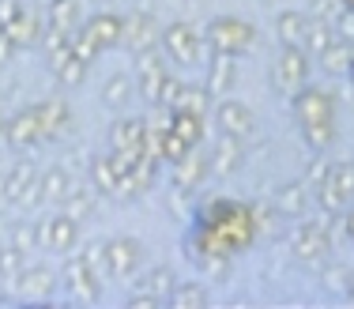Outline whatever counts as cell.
Returning <instances> with one entry per match:
<instances>
[{
  "instance_id": "9a60e30c",
  "label": "cell",
  "mask_w": 354,
  "mask_h": 309,
  "mask_svg": "<svg viewBox=\"0 0 354 309\" xmlns=\"http://www.w3.org/2000/svg\"><path fill=\"white\" fill-rule=\"evenodd\" d=\"M8 140H12L15 147L46 144V140H41V124H38V113H35V106H30L27 113H19V117H12V121H8Z\"/></svg>"
},
{
  "instance_id": "8d00e7d4",
  "label": "cell",
  "mask_w": 354,
  "mask_h": 309,
  "mask_svg": "<svg viewBox=\"0 0 354 309\" xmlns=\"http://www.w3.org/2000/svg\"><path fill=\"white\" fill-rule=\"evenodd\" d=\"M83 264H87V268L95 272L98 279H106V275H109V261H106V245H98V241H95V245H87V249H83Z\"/></svg>"
},
{
  "instance_id": "277c9868",
  "label": "cell",
  "mask_w": 354,
  "mask_h": 309,
  "mask_svg": "<svg viewBox=\"0 0 354 309\" xmlns=\"http://www.w3.org/2000/svg\"><path fill=\"white\" fill-rule=\"evenodd\" d=\"M272 79H275V87H279L283 95H298V91L306 87V79H309V53L298 49V46H286L279 64H275Z\"/></svg>"
},
{
  "instance_id": "3957f363",
  "label": "cell",
  "mask_w": 354,
  "mask_h": 309,
  "mask_svg": "<svg viewBox=\"0 0 354 309\" xmlns=\"http://www.w3.org/2000/svg\"><path fill=\"white\" fill-rule=\"evenodd\" d=\"M252 35H257V30H252L249 23L223 15V19H212V27H207V46H212V53L238 57L252 46Z\"/></svg>"
},
{
  "instance_id": "cb8c5ba5",
  "label": "cell",
  "mask_w": 354,
  "mask_h": 309,
  "mask_svg": "<svg viewBox=\"0 0 354 309\" xmlns=\"http://www.w3.org/2000/svg\"><path fill=\"white\" fill-rule=\"evenodd\" d=\"M91 181H95L98 193H113L117 196V170H113V162H109V155L91 162Z\"/></svg>"
},
{
  "instance_id": "d590c367",
  "label": "cell",
  "mask_w": 354,
  "mask_h": 309,
  "mask_svg": "<svg viewBox=\"0 0 354 309\" xmlns=\"http://www.w3.org/2000/svg\"><path fill=\"white\" fill-rule=\"evenodd\" d=\"M328 178L339 185V193L347 196V200H354V162H335L332 170H328Z\"/></svg>"
},
{
  "instance_id": "bcb514c9",
  "label": "cell",
  "mask_w": 354,
  "mask_h": 309,
  "mask_svg": "<svg viewBox=\"0 0 354 309\" xmlns=\"http://www.w3.org/2000/svg\"><path fill=\"white\" fill-rule=\"evenodd\" d=\"M351 79H354V61H351Z\"/></svg>"
},
{
  "instance_id": "f35d334b",
  "label": "cell",
  "mask_w": 354,
  "mask_h": 309,
  "mask_svg": "<svg viewBox=\"0 0 354 309\" xmlns=\"http://www.w3.org/2000/svg\"><path fill=\"white\" fill-rule=\"evenodd\" d=\"M335 35H339L343 41L354 38V12H351V8H343V15L335 19Z\"/></svg>"
},
{
  "instance_id": "74e56055",
  "label": "cell",
  "mask_w": 354,
  "mask_h": 309,
  "mask_svg": "<svg viewBox=\"0 0 354 309\" xmlns=\"http://www.w3.org/2000/svg\"><path fill=\"white\" fill-rule=\"evenodd\" d=\"M351 279H354V272L351 268H343V264H328L324 268V287L328 290H351Z\"/></svg>"
},
{
  "instance_id": "6da1fadb",
  "label": "cell",
  "mask_w": 354,
  "mask_h": 309,
  "mask_svg": "<svg viewBox=\"0 0 354 309\" xmlns=\"http://www.w3.org/2000/svg\"><path fill=\"white\" fill-rule=\"evenodd\" d=\"M332 95L320 87H301L294 95V113H298V124H301V136L313 151H324L335 136V117H332Z\"/></svg>"
},
{
  "instance_id": "f6af8a7d",
  "label": "cell",
  "mask_w": 354,
  "mask_h": 309,
  "mask_svg": "<svg viewBox=\"0 0 354 309\" xmlns=\"http://www.w3.org/2000/svg\"><path fill=\"white\" fill-rule=\"evenodd\" d=\"M347 294H351V298H354V279H351V290H347Z\"/></svg>"
},
{
  "instance_id": "603a6c76",
  "label": "cell",
  "mask_w": 354,
  "mask_h": 309,
  "mask_svg": "<svg viewBox=\"0 0 354 309\" xmlns=\"http://www.w3.org/2000/svg\"><path fill=\"white\" fill-rule=\"evenodd\" d=\"M306 15H298V12H283L279 19H275V35L283 38V46H298L301 35H306Z\"/></svg>"
},
{
  "instance_id": "f1b7e54d",
  "label": "cell",
  "mask_w": 354,
  "mask_h": 309,
  "mask_svg": "<svg viewBox=\"0 0 354 309\" xmlns=\"http://www.w3.org/2000/svg\"><path fill=\"white\" fill-rule=\"evenodd\" d=\"M170 302H174L177 309H200V306L207 302V290L200 287V283H185V287H174Z\"/></svg>"
},
{
  "instance_id": "83f0119b",
  "label": "cell",
  "mask_w": 354,
  "mask_h": 309,
  "mask_svg": "<svg viewBox=\"0 0 354 309\" xmlns=\"http://www.w3.org/2000/svg\"><path fill=\"white\" fill-rule=\"evenodd\" d=\"M129 98H132V79H129V76H113V79L102 87V102L109 106V110H121Z\"/></svg>"
},
{
  "instance_id": "5bb4252c",
  "label": "cell",
  "mask_w": 354,
  "mask_h": 309,
  "mask_svg": "<svg viewBox=\"0 0 354 309\" xmlns=\"http://www.w3.org/2000/svg\"><path fill=\"white\" fill-rule=\"evenodd\" d=\"M234 76H238V68H234V57L212 53V68H207V91H212V98H226V95H230Z\"/></svg>"
},
{
  "instance_id": "d6986e66",
  "label": "cell",
  "mask_w": 354,
  "mask_h": 309,
  "mask_svg": "<svg viewBox=\"0 0 354 309\" xmlns=\"http://www.w3.org/2000/svg\"><path fill=\"white\" fill-rule=\"evenodd\" d=\"M35 113H38V124H41V140H53L57 132L68 124V106L64 102H41V106H35Z\"/></svg>"
},
{
  "instance_id": "7402d4cb",
  "label": "cell",
  "mask_w": 354,
  "mask_h": 309,
  "mask_svg": "<svg viewBox=\"0 0 354 309\" xmlns=\"http://www.w3.org/2000/svg\"><path fill=\"white\" fill-rule=\"evenodd\" d=\"M204 121H207V117H196V113H189V110H174L170 129H174L189 147H196L200 140H204Z\"/></svg>"
},
{
  "instance_id": "1f68e13d",
  "label": "cell",
  "mask_w": 354,
  "mask_h": 309,
  "mask_svg": "<svg viewBox=\"0 0 354 309\" xmlns=\"http://www.w3.org/2000/svg\"><path fill=\"white\" fill-rule=\"evenodd\" d=\"M23 261H27V253H23V249H15V245H4V249H0V275L15 283V275H19L23 268H27Z\"/></svg>"
},
{
  "instance_id": "5b68a950",
  "label": "cell",
  "mask_w": 354,
  "mask_h": 309,
  "mask_svg": "<svg viewBox=\"0 0 354 309\" xmlns=\"http://www.w3.org/2000/svg\"><path fill=\"white\" fill-rule=\"evenodd\" d=\"M75 238H80V227H75V219L68 212H57L38 223V245L49 249V253H68L75 245Z\"/></svg>"
},
{
  "instance_id": "d4e9b609",
  "label": "cell",
  "mask_w": 354,
  "mask_h": 309,
  "mask_svg": "<svg viewBox=\"0 0 354 309\" xmlns=\"http://www.w3.org/2000/svg\"><path fill=\"white\" fill-rule=\"evenodd\" d=\"M38 185H41V200H49V204H61L64 193L72 189V178H68L64 170H53V174H46Z\"/></svg>"
},
{
  "instance_id": "7bdbcfd3",
  "label": "cell",
  "mask_w": 354,
  "mask_h": 309,
  "mask_svg": "<svg viewBox=\"0 0 354 309\" xmlns=\"http://www.w3.org/2000/svg\"><path fill=\"white\" fill-rule=\"evenodd\" d=\"M0 140H8V121H0Z\"/></svg>"
},
{
  "instance_id": "ffe728a7",
  "label": "cell",
  "mask_w": 354,
  "mask_h": 309,
  "mask_svg": "<svg viewBox=\"0 0 354 309\" xmlns=\"http://www.w3.org/2000/svg\"><path fill=\"white\" fill-rule=\"evenodd\" d=\"M8 35H12V41H15V49L19 46H35V41L41 38V23H38V15H30V12H19L12 23H8Z\"/></svg>"
},
{
  "instance_id": "f546056e",
  "label": "cell",
  "mask_w": 354,
  "mask_h": 309,
  "mask_svg": "<svg viewBox=\"0 0 354 309\" xmlns=\"http://www.w3.org/2000/svg\"><path fill=\"white\" fill-rule=\"evenodd\" d=\"M207 106H212V91H207V87H185L181 106H177V110H189L196 117H207Z\"/></svg>"
},
{
  "instance_id": "4316f807",
  "label": "cell",
  "mask_w": 354,
  "mask_h": 309,
  "mask_svg": "<svg viewBox=\"0 0 354 309\" xmlns=\"http://www.w3.org/2000/svg\"><path fill=\"white\" fill-rule=\"evenodd\" d=\"M83 68H87V61H80V57H72L68 49H64L61 61H57V79H61L64 87H80V83H83Z\"/></svg>"
},
{
  "instance_id": "52a82bcc",
  "label": "cell",
  "mask_w": 354,
  "mask_h": 309,
  "mask_svg": "<svg viewBox=\"0 0 354 309\" xmlns=\"http://www.w3.org/2000/svg\"><path fill=\"white\" fill-rule=\"evenodd\" d=\"M106 261H109V275H136L143 264V245L136 238H113L106 241Z\"/></svg>"
},
{
  "instance_id": "836d02e7",
  "label": "cell",
  "mask_w": 354,
  "mask_h": 309,
  "mask_svg": "<svg viewBox=\"0 0 354 309\" xmlns=\"http://www.w3.org/2000/svg\"><path fill=\"white\" fill-rule=\"evenodd\" d=\"M12 245L30 253V249H41L38 245V223H15L12 227Z\"/></svg>"
},
{
  "instance_id": "7a4b0ae2",
  "label": "cell",
  "mask_w": 354,
  "mask_h": 309,
  "mask_svg": "<svg viewBox=\"0 0 354 309\" xmlns=\"http://www.w3.org/2000/svg\"><path fill=\"white\" fill-rule=\"evenodd\" d=\"M158 41H162L166 61H177V64H196V61H204V57H212V46H204V38H200L196 27H189V23L166 27Z\"/></svg>"
},
{
  "instance_id": "8fae6325",
  "label": "cell",
  "mask_w": 354,
  "mask_h": 309,
  "mask_svg": "<svg viewBox=\"0 0 354 309\" xmlns=\"http://www.w3.org/2000/svg\"><path fill=\"white\" fill-rule=\"evenodd\" d=\"M238 166H241V144H238V136L223 132V140L215 144V158L207 162V170H212L215 178H230Z\"/></svg>"
},
{
  "instance_id": "b9f144b4",
  "label": "cell",
  "mask_w": 354,
  "mask_h": 309,
  "mask_svg": "<svg viewBox=\"0 0 354 309\" xmlns=\"http://www.w3.org/2000/svg\"><path fill=\"white\" fill-rule=\"evenodd\" d=\"M347 234H351V238H354V212L347 215Z\"/></svg>"
},
{
  "instance_id": "ba28073f",
  "label": "cell",
  "mask_w": 354,
  "mask_h": 309,
  "mask_svg": "<svg viewBox=\"0 0 354 309\" xmlns=\"http://www.w3.org/2000/svg\"><path fill=\"white\" fill-rule=\"evenodd\" d=\"M215 121H218V129L223 132H230V136H249L252 129H257V117H252L249 106H241L238 98H223L218 102V110H215Z\"/></svg>"
},
{
  "instance_id": "8992f818",
  "label": "cell",
  "mask_w": 354,
  "mask_h": 309,
  "mask_svg": "<svg viewBox=\"0 0 354 309\" xmlns=\"http://www.w3.org/2000/svg\"><path fill=\"white\" fill-rule=\"evenodd\" d=\"M162 76H166V68H162V57L155 53V46H151V49H140V53H136V91H140L143 102H151V106L158 102Z\"/></svg>"
},
{
  "instance_id": "60d3db41",
  "label": "cell",
  "mask_w": 354,
  "mask_h": 309,
  "mask_svg": "<svg viewBox=\"0 0 354 309\" xmlns=\"http://www.w3.org/2000/svg\"><path fill=\"white\" fill-rule=\"evenodd\" d=\"M12 53H15V41H12V35H8L4 27H0V64L12 61Z\"/></svg>"
},
{
  "instance_id": "9c48e42d",
  "label": "cell",
  "mask_w": 354,
  "mask_h": 309,
  "mask_svg": "<svg viewBox=\"0 0 354 309\" xmlns=\"http://www.w3.org/2000/svg\"><path fill=\"white\" fill-rule=\"evenodd\" d=\"M158 38H162V30H158V23L151 19L147 12H136L132 19H124V35H121V41L132 49V53H140V49H151Z\"/></svg>"
},
{
  "instance_id": "2e32d148",
  "label": "cell",
  "mask_w": 354,
  "mask_h": 309,
  "mask_svg": "<svg viewBox=\"0 0 354 309\" xmlns=\"http://www.w3.org/2000/svg\"><path fill=\"white\" fill-rule=\"evenodd\" d=\"M87 35L98 41V49L117 46L121 35H124V19H117L113 12H98V15H91V19H87Z\"/></svg>"
},
{
  "instance_id": "ac0fdd59",
  "label": "cell",
  "mask_w": 354,
  "mask_h": 309,
  "mask_svg": "<svg viewBox=\"0 0 354 309\" xmlns=\"http://www.w3.org/2000/svg\"><path fill=\"white\" fill-rule=\"evenodd\" d=\"M174 272L170 268H162V264H158V268H147L140 275V290L143 294H151V298H158V302H162V298H170L174 294Z\"/></svg>"
},
{
  "instance_id": "d6a6232c",
  "label": "cell",
  "mask_w": 354,
  "mask_h": 309,
  "mask_svg": "<svg viewBox=\"0 0 354 309\" xmlns=\"http://www.w3.org/2000/svg\"><path fill=\"white\" fill-rule=\"evenodd\" d=\"M181 95H185V83L174 79L170 72L162 76V87H158V102L155 106H166V110H177L181 106Z\"/></svg>"
},
{
  "instance_id": "7c38bea8",
  "label": "cell",
  "mask_w": 354,
  "mask_h": 309,
  "mask_svg": "<svg viewBox=\"0 0 354 309\" xmlns=\"http://www.w3.org/2000/svg\"><path fill=\"white\" fill-rule=\"evenodd\" d=\"M143 144H147V121H117L109 132L113 151H143Z\"/></svg>"
},
{
  "instance_id": "30bf717a",
  "label": "cell",
  "mask_w": 354,
  "mask_h": 309,
  "mask_svg": "<svg viewBox=\"0 0 354 309\" xmlns=\"http://www.w3.org/2000/svg\"><path fill=\"white\" fill-rule=\"evenodd\" d=\"M15 287L23 298H49L57 290V272L49 268H23L15 275Z\"/></svg>"
},
{
  "instance_id": "44dd1931",
  "label": "cell",
  "mask_w": 354,
  "mask_h": 309,
  "mask_svg": "<svg viewBox=\"0 0 354 309\" xmlns=\"http://www.w3.org/2000/svg\"><path fill=\"white\" fill-rule=\"evenodd\" d=\"M351 61H354V46H351V41H343V38H335L332 46H328V53L320 57L324 72H332V76H347Z\"/></svg>"
},
{
  "instance_id": "e0dca14e",
  "label": "cell",
  "mask_w": 354,
  "mask_h": 309,
  "mask_svg": "<svg viewBox=\"0 0 354 309\" xmlns=\"http://www.w3.org/2000/svg\"><path fill=\"white\" fill-rule=\"evenodd\" d=\"M207 178V158H200V155H185L181 162H177V170H174V185L181 189V193H192V189L200 185V181Z\"/></svg>"
},
{
  "instance_id": "484cf974",
  "label": "cell",
  "mask_w": 354,
  "mask_h": 309,
  "mask_svg": "<svg viewBox=\"0 0 354 309\" xmlns=\"http://www.w3.org/2000/svg\"><path fill=\"white\" fill-rule=\"evenodd\" d=\"M49 27L72 35L75 30V0H53L49 4Z\"/></svg>"
},
{
  "instance_id": "4fadbf2b",
  "label": "cell",
  "mask_w": 354,
  "mask_h": 309,
  "mask_svg": "<svg viewBox=\"0 0 354 309\" xmlns=\"http://www.w3.org/2000/svg\"><path fill=\"white\" fill-rule=\"evenodd\" d=\"M339 38L335 35V23H328L324 15H317V19H309L306 23V35H301V46H306V53L309 57H324L328 53V46Z\"/></svg>"
},
{
  "instance_id": "e575fe53",
  "label": "cell",
  "mask_w": 354,
  "mask_h": 309,
  "mask_svg": "<svg viewBox=\"0 0 354 309\" xmlns=\"http://www.w3.org/2000/svg\"><path fill=\"white\" fill-rule=\"evenodd\" d=\"M275 204H279V212H286V215H301L306 212V193H301V185H286Z\"/></svg>"
},
{
  "instance_id": "ee69618b",
  "label": "cell",
  "mask_w": 354,
  "mask_h": 309,
  "mask_svg": "<svg viewBox=\"0 0 354 309\" xmlns=\"http://www.w3.org/2000/svg\"><path fill=\"white\" fill-rule=\"evenodd\" d=\"M339 4H343V8H351V12H354V0H339Z\"/></svg>"
},
{
  "instance_id": "4dcf8cb0",
  "label": "cell",
  "mask_w": 354,
  "mask_h": 309,
  "mask_svg": "<svg viewBox=\"0 0 354 309\" xmlns=\"http://www.w3.org/2000/svg\"><path fill=\"white\" fill-rule=\"evenodd\" d=\"M91 207H95V200H91L87 193H83L80 185H72L68 193H64V200H61V212H68L72 219H80V215H87Z\"/></svg>"
},
{
  "instance_id": "ab89813d",
  "label": "cell",
  "mask_w": 354,
  "mask_h": 309,
  "mask_svg": "<svg viewBox=\"0 0 354 309\" xmlns=\"http://www.w3.org/2000/svg\"><path fill=\"white\" fill-rule=\"evenodd\" d=\"M19 12H23V0H0V27H8Z\"/></svg>"
}]
</instances>
